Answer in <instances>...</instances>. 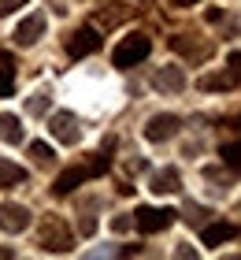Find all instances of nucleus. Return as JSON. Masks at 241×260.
Returning <instances> with one entry per match:
<instances>
[{
	"mask_svg": "<svg viewBox=\"0 0 241 260\" xmlns=\"http://www.w3.org/2000/svg\"><path fill=\"white\" fill-rule=\"evenodd\" d=\"M149 52H152V41L145 38V34H130V38H123V41H119V49L112 52V63L115 67H134Z\"/></svg>",
	"mask_w": 241,
	"mask_h": 260,
	"instance_id": "1",
	"label": "nucleus"
},
{
	"mask_svg": "<svg viewBox=\"0 0 241 260\" xmlns=\"http://www.w3.org/2000/svg\"><path fill=\"white\" fill-rule=\"evenodd\" d=\"M104 168H108V156H104V152H96L89 164H82V168H71V171L59 175V179H56V193H59V197L71 193L78 182H86V179H93V175H100Z\"/></svg>",
	"mask_w": 241,
	"mask_h": 260,
	"instance_id": "2",
	"label": "nucleus"
},
{
	"mask_svg": "<svg viewBox=\"0 0 241 260\" xmlns=\"http://www.w3.org/2000/svg\"><path fill=\"white\" fill-rule=\"evenodd\" d=\"M175 216H178V212H171V208H149V205H141L134 212V227L141 234H160V231H167L175 223Z\"/></svg>",
	"mask_w": 241,
	"mask_h": 260,
	"instance_id": "3",
	"label": "nucleus"
},
{
	"mask_svg": "<svg viewBox=\"0 0 241 260\" xmlns=\"http://www.w3.org/2000/svg\"><path fill=\"white\" fill-rule=\"evenodd\" d=\"M41 249H48V253H67L71 249V231H67L63 219L48 216L41 223Z\"/></svg>",
	"mask_w": 241,
	"mask_h": 260,
	"instance_id": "4",
	"label": "nucleus"
},
{
	"mask_svg": "<svg viewBox=\"0 0 241 260\" xmlns=\"http://www.w3.org/2000/svg\"><path fill=\"white\" fill-rule=\"evenodd\" d=\"M48 130H52V138L63 141V145H78L82 141V126L75 119V112H56L52 119H48Z\"/></svg>",
	"mask_w": 241,
	"mask_h": 260,
	"instance_id": "5",
	"label": "nucleus"
},
{
	"mask_svg": "<svg viewBox=\"0 0 241 260\" xmlns=\"http://www.w3.org/2000/svg\"><path fill=\"white\" fill-rule=\"evenodd\" d=\"M178 126H182V119H178V115H171V112L152 115V119H149V126H145V138L160 145V141H171V138L178 134Z\"/></svg>",
	"mask_w": 241,
	"mask_h": 260,
	"instance_id": "6",
	"label": "nucleus"
},
{
	"mask_svg": "<svg viewBox=\"0 0 241 260\" xmlns=\"http://www.w3.org/2000/svg\"><path fill=\"white\" fill-rule=\"evenodd\" d=\"M30 208L26 205H0V231H8V234H22L30 227Z\"/></svg>",
	"mask_w": 241,
	"mask_h": 260,
	"instance_id": "7",
	"label": "nucleus"
},
{
	"mask_svg": "<svg viewBox=\"0 0 241 260\" xmlns=\"http://www.w3.org/2000/svg\"><path fill=\"white\" fill-rule=\"evenodd\" d=\"M96 49H100V34H96L93 26H82V30H75L67 38V52L75 56V60H82V56H89Z\"/></svg>",
	"mask_w": 241,
	"mask_h": 260,
	"instance_id": "8",
	"label": "nucleus"
},
{
	"mask_svg": "<svg viewBox=\"0 0 241 260\" xmlns=\"http://www.w3.org/2000/svg\"><path fill=\"white\" fill-rule=\"evenodd\" d=\"M45 38V15L41 11H33V15H26L15 26V45H22V49H30V45H38Z\"/></svg>",
	"mask_w": 241,
	"mask_h": 260,
	"instance_id": "9",
	"label": "nucleus"
},
{
	"mask_svg": "<svg viewBox=\"0 0 241 260\" xmlns=\"http://www.w3.org/2000/svg\"><path fill=\"white\" fill-rule=\"evenodd\" d=\"M152 86L160 93H182L186 89V71L182 67H160V71H152Z\"/></svg>",
	"mask_w": 241,
	"mask_h": 260,
	"instance_id": "10",
	"label": "nucleus"
},
{
	"mask_svg": "<svg viewBox=\"0 0 241 260\" xmlns=\"http://www.w3.org/2000/svg\"><path fill=\"white\" fill-rule=\"evenodd\" d=\"M149 190L152 193H178V190H182V179H178V171L175 168H163V171H156L152 175V182H149Z\"/></svg>",
	"mask_w": 241,
	"mask_h": 260,
	"instance_id": "11",
	"label": "nucleus"
},
{
	"mask_svg": "<svg viewBox=\"0 0 241 260\" xmlns=\"http://www.w3.org/2000/svg\"><path fill=\"white\" fill-rule=\"evenodd\" d=\"M204 245H223V242H230L237 238V223H204Z\"/></svg>",
	"mask_w": 241,
	"mask_h": 260,
	"instance_id": "12",
	"label": "nucleus"
},
{
	"mask_svg": "<svg viewBox=\"0 0 241 260\" xmlns=\"http://www.w3.org/2000/svg\"><path fill=\"white\" fill-rule=\"evenodd\" d=\"M171 49L182 52L186 60H204V56L212 52V45H197V41H189V34H175V38H171Z\"/></svg>",
	"mask_w": 241,
	"mask_h": 260,
	"instance_id": "13",
	"label": "nucleus"
},
{
	"mask_svg": "<svg viewBox=\"0 0 241 260\" xmlns=\"http://www.w3.org/2000/svg\"><path fill=\"white\" fill-rule=\"evenodd\" d=\"M15 89V56L0 52V97H11Z\"/></svg>",
	"mask_w": 241,
	"mask_h": 260,
	"instance_id": "14",
	"label": "nucleus"
},
{
	"mask_svg": "<svg viewBox=\"0 0 241 260\" xmlns=\"http://www.w3.org/2000/svg\"><path fill=\"white\" fill-rule=\"evenodd\" d=\"M19 182H26V168H19V164H11V160H0V186L11 190V186H19Z\"/></svg>",
	"mask_w": 241,
	"mask_h": 260,
	"instance_id": "15",
	"label": "nucleus"
},
{
	"mask_svg": "<svg viewBox=\"0 0 241 260\" xmlns=\"http://www.w3.org/2000/svg\"><path fill=\"white\" fill-rule=\"evenodd\" d=\"M0 141H8V145H19L22 141V123L15 115H0Z\"/></svg>",
	"mask_w": 241,
	"mask_h": 260,
	"instance_id": "16",
	"label": "nucleus"
},
{
	"mask_svg": "<svg viewBox=\"0 0 241 260\" xmlns=\"http://www.w3.org/2000/svg\"><path fill=\"white\" fill-rule=\"evenodd\" d=\"M48 108H52V89H33L30 101H26V112L30 115H45Z\"/></svg>",
	"mask_w": 241,
	"mask_h": 260,
	"instance_id": "17",
	"label": "nucleus"
},
{
	"mask_svg": "<svg viewBox=\"0 0 241 260\" xmlns=\"http://www.w3.org/2000/svg\"><path fill=\"white\" fill-rule=\"evenodd\" d=\"M30 160L38 164V168H52L56 152H52V145H45V141H30Z\"/></svg>",
	"mask_w": 241,
	"mask_h": 260,
	"instance_id": "18",
	"label": "nucleus"
},
{
	"mask_svg": "<svg viewBox=\"0 0 241 260\" xmlns=\"http://www.w3.org/2000/svg\"><path fill=\"white\" fill-rule=\"evenodd\" d=\"M237 86V78L226 71V75H204L200 78V89H234Z\"/></svg>",
	"mask_w": 241,
	"mask_h": 260,
	"instance_id": "19",
	"label": "nucleus"
},
{
	"mask_svg": "<svg viewBox=\"0 0 241 260\" xmlns=\"http://www.w3.org/2000/svg\"><path fill=\"white\" fill-rule=\"evenodd\" d=\"M104 22V26H115V22H123L126 19V8L123 4H108V8H100V15H96Z\"/></svg>",
	"mask_w": 241,
	"mask_h": 260,
	"instance_id": "20",
	"label": "nucleus"
},
{
	"mask_svg": "<svg viewBox=\"0 0 241 260\" xmlns=\"http://www.w3.org/2000/svg\"><path fill=\"white\" fill-rule=\"evenodd\" d=\"M208 216H212V212L204 208V205H193V201L186 205V219L193 223V227H204V223H208Z\"/></svg>",
	"mask_w": 241,
	"mask_h": 260,
	"instance_id": "21",
	"label": "nucleus"
},
{
	"mask_svg": "<svg viewBox=\"0 0 241 260\" xmlns=\"http://www.w3.org/2000/svg\"><path fill=\"white\" fill-rule=\"evenodd\" d=\"M130 227H134V216H115V219H112V231H115V234H126Z\"/></svg>",
	"mask_w": 241,
	"mask_h": 260,
	"instance_id": "22",
	"label": "nucleus"
},
{
	"mask_svg": "<svg viewBox=\"0 0 241 260\" xmlns=\"http://www.w3.org/2000/svg\"><path fill=\"white\" fill-rule=\"evenodd\" d=\"M26 0H0V15H11L15 8H22Z\"/></svg>",
	"mask_w": 241,
	"mask_h": 260,
	"instance_id": "23",
	"label": "nucleus"
},
{
	"mask_svg": "<svg viewBox=\"0 0 241 260\" xmlns=\"http://www.w3.org/2000/svg\"><path fill=\"white\" fill-rule=\"evenodd\" d=\"M78 231H82V234H86V238H89V234H96V219H89V216H86V219H82V223H78Z\"/></svg>",
	"mask_w": 241,
	"mask_h": 260,
	"instance_id": "24",
	"label": "nucleus"
},
{
	"mask_svg": "<svg viewBox=\"0 0 241 260\" xmlns=\"http://www.w3.org/2000/svg\"><path fill=\"white\" fill-rule=\"evenodd\" d=\"M223 156H226V164H230V168H237V145H226Z\"/></svg>",
	"mask_w": 241,
	"mask_h": 260,
	"instance_id": "25",
	"label": "nucleus"
},
{
	"mask_svg": "<svg viewBox=\"0 0 241 260\" xmlns=\"http://www.w3.org/2000/svg\"><path fill=\"white\" fill-rule=\"evenodd\" d=\"M171 4H175V8H193L197 0H171Z\"/></svg>",
	"mask_w": 241,
	"mask_h": 260,
	"instance_id": "26",
	"label": "nucleus"
},
{
	"mask_svg": "<svg viewBox=\"0 0 241 260\" xmlns=\"http://www.w3.org/2000/svg\"><path fill=\"white\" fill-rule=\"evenodd\" d=\"M11 256V249H0V260H8Z\"/></svg>",
	"mask_w": 241,
	"mask_h": 260,
	"instance_id": "27",
	"label": "nucleus"
}]
</instances>
